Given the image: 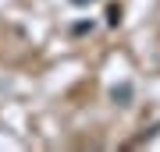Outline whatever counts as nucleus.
<instances>
[{"mask_svg":"<svg viewBox=\"0 0 160 152\" xmlns=\"http://www.w3.org/2000/svg\"><path fill=\"white\" fill-rule=\"evenodd\" d=\"M110 99H114L118 106H132V99H135V89H132L128 81H121V85H114V89H110Z\"/></svg>","mask_w":160,"mask_h":152,"instance_id":"1","label":"nucleus"},{"mask_svg":"<svg viewBox=\"0 0 160 152\" xmlns=\"http://www.w3.org/2000/svg\"><path fill=\"white\" fill-rule=\"evenodd\" d=\"M86 32H92V21H75L71 25V35H86Z\"/></svg>","mask_w":160,"mask_h":152,"instance_id":"2","label":"nucleus"},{"mask_svg":"<svg viewBox=\"0 0 160 152\" xmlns=\"http://www.w3.org/2000/svg\"><path fill=\"white\" fill-rule=\"evenodd\" d=\"M121 21V7H110L107 11V25H118Z\"/></svg>","mask_w":160,"mask_h":152,"instance_id":"3","label":"nucleus"},{"mask_svg":"<svg viewBox=\"0 0 160 152\" xmlns=\"http://www.w3.org/2000/svg\"><path fill=\"white\" fill-rule=\"evenodd\" d=\"M75 7H89V4H96V0H71Z\"/></svg>","mask_w":160,"mask_h":152,"instance_id":"4","label":"nucleus"}]
</instances>
